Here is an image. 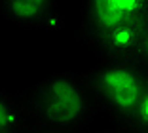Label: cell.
Masks as SVG:
<instances>
[{
  "instance_id": "obj_1",
  "label": "cell",
  "mask_w": 148,
  "mask_h": 133,
  "mask_svg": "<svg viewBox=\"0 0 148 133\" xmlns=\"http://www.w3.org/2000/svg\"><path fill=\"white\" fill-rule=\"evenodd\" d=\"M23 95L36 131H84L101 112L87 72L57 70Z\"/></svg>"
},
{
  "instance_id": "obj_2",
  "label": "cell",
  "mask_w": 148,
  "mask_h": 133,
  "mask_svg": "<svg viewBox=\"0 0 148 133\" xmlns=\"http://www.w3.org/2000/svg\"><path fill=\"white\" fill-rule=\"evenodd\" d=\"M148 25V0H82L76 38L97 59L133 55Z\"/></svg>"
},
{
  "instance_id": "obj_3",
  "label": "cell",
  "mask_w": 148,
  "mask_h": 133,
  "mask_svg": "<svg viewBox=\"0 0 148 133\" xmlns=\"http://www.w3.org/2000/svg\"><path fill=\"white\" fill-rule=\"evenodd\" d=\"M99 110L110 118L116 129L129 131L148 80V69L133 55L101 57L87 70Z\"/></svg>"
},
{
  "instance_id": "obj_4",
  "label": "cell",
  "mask_w": 148,
  "mask_h": 133,
  "mask_svg": "<svg viewBox=\"0 0 148 133\" xmlns=\"http://www.w3.org/2000/svg\"><path fill=\"white\" fill-rule=\"evenodd\" d=\"M0 13L6 21L23 29L63 30L65 19L59 0H0Z\"/></svg>"
},
{
  "instance_id": "obj_5",
  "label": "cell",
  "mask_w": 148,
  "mask_h": 133,
  "mask_svg": "<svg viewBox=\"0 0 148 133\" xmlns=\"http://www.w3.org/2000/svg\"><path fill=\"white\" fill-rule=\"evenodd\" d=\"M36 131L25 95H13L0 88V133H32Z\"/></svg>"
},
{
  "instance_id": "obj_6",
  "label": "cell",
  "mask_w": 148,
  "mask_h": 133,
  "mask_svg": "<svg viewBox=\"0 0 148 133\" xmlns=\"http://www.w3.org/2000/svg\"><path fill=\"white\" fill-rule=\"evenodd\" d=\"M129 131H146L148 133V80L144 86L140 103L137 107V112L133 116V122L129 125Z\"/></svg>"
},
{
  "instance_id": "obj_7",
  "label": "cell",
  "mask_w": 148,
  "mask_h": 133,
  "mask_svg": "<svg viewBox=\"0 0 148 133\" xmlns=\"http://www.w3.org/2000/svg\"><path fill=\"white\" fill-rule=\"evenodd\" d=\"M133 57L139 59L148 69V25L144 27V30L140 32L139 40H137V46H135V50H133Z\"/></svg>"
}]
</instances>
